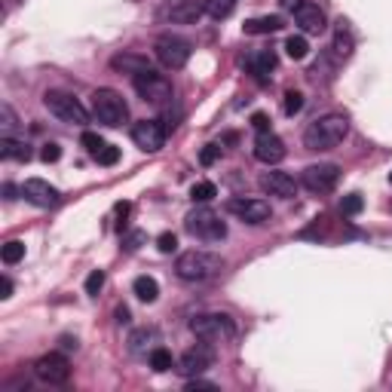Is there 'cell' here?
I'll use <instances>...</instances> for the list:
<instances>
[{"mask_svg": "<svg viewBox=\"0 0 392 392\" xmlns=\"http://www.w3.org/2000/svg\"><path fill=\"white\" fill-rule=\"evenodd\" d=\"M285 141L279 135H273V132H261V135L254 138V160L264 163V166H276V163L285 160Z\"/></svg>", "mask_w": 392, "mask_h": 392, "instance_id": "cell-14", "label": "cell"}, {"mask_svg": "<svg viewBox=\"0 0 392 392\" xmlns=\"http://www.w3.org/2000/svg\"><path fill=\"white\" fill-rule=\"evenodd\" d=\"M349 135V120L344 113H325V117L313 120L304 129V144L306 150H331Z\"/></svg>", "mask_w": 392, "mask_h": 392, "instance_id": "cell-1", "label": "cell"}, {"mask_svg": "<svg viewBox=\"0 0 392 392\" xmlns=\"http://www.w3.org/2000/svg\"><path fill=\"white\" fill-rule=\"evenodd\" d=\"M132 86H135V92L150 101V105H169L172 101V83L163 74H157V71H144V74H135L132 77Z\"/></svg>", "mask_w": 392, "mask_h": 392, "instance_id": "cell-7", "label": "cell"}, {"mask_svg": "<svg viewBox=\"0 0 392 392\" xmlns=\"http://www.w3.org/2000/svg\"><path fill=\"white\" fill-rule=\"evenodd\" d=\"M249 71L254 74L257 83H267V77L276 71V53H270V49H264V53H257L249 58Z\"/></svg>", "mask_w": 392, "mask_h": 392, "instance_id": "cell-21", "label": "cell"}, {"mask_svg": "<svg viewBox=\"0 0 392 392\" xmlns=\"http://www.w3.org/2000/svg\"><path fill=\"white\" fill-rule=\"evenodd\" d=\"M340 181V169L334 163H316V166H306L304 175H301V184L309 190V193H331Z\"/></svg>", "mask_w": 392, "mask_h": 392, "instance_id": "cell-9", "label": "cell"}, {"mask_svg": "<svg viewBox=\"0 0 392 392\" xmlns=\"http://www.w3.org/2000/svg\"><path fill=\"white\" fill-rule=\"evenodd\" d=\"M113 212H117V218H120V224H117V227L123 230V227H126V215L132 212V205H129V202H117V209H113Z\"/></svg>", "mask_w": 392, "mask_h": 392, "instance_id": "cell-42", "label": "cell"}, {"mask_svg": "<svg viewBox=\"0 0 392 392\" xmlns=\"http://www.w3.org/2000/svg\"><path fill=\"white\" fill-rule=\"evenodd\" d=\"M148 242V233H141V230H132L126 239H123V252H138L141 245Z\"/></svg>", "mask_w": 392, "mask_h": 392, "instance_id": "cell-35", "label": "cell"}, {"mask_svg": "<svg viewBox=\"0 0 392 392\" xmlns=\"http://www.w3.org/2000/svg\"><path fill=\"white\" fill-rule=\"evenodd\" d=\"M362 196H359V193H349V196H344V202H340V212H344V215H359V212H362Z\"/></svg>", "mask_w": 392, "mask_h": 392, "instance_id": "cell-34", "label": "cell"}, {"mask_svg": "<svg viewBox=\"0 0 392 392\" xmlns=\"http://www.w3.org/2000/svg\"><path fill=\"white\" fill-rule=\"evenodd\" d=\"M0 257H4V264H9V267L19 264V261H22V257H25V242L9 239V242L4 245V249H0Z\"/></svg>", "mask_w": 392, "mask_h": 392, "instance_id": "cell-30", "label": "cell"}, {"mask_svg": "<svg viewBox=\"0 0 392 392\" xmlns=\"http://www.w3.org/2000/svg\"><path fill=\"white\" fill-rule=\"evenodd\" d=\"M101 288H105V273H101V270H92V273H89V279H86V294L96 297V294L101 292Z\"/></svg>", "mask_w": 392, "mask_h": 392, "instance_id": "cell-36", "label": "cell"}, {"mask_svg": "<svg viewBox=\"0 0 392 392\" xmlns=\"http://www.w3.org/2000/svg\"><path fill=\"white\" fill-rule=\"evenodd\" d=\"M285 53H288V58H294V61L306 58V53H309L306 37H304V34H292V37L285 40Z\"/></svg>", "mask_w": 392, "mask_h": 392, "instance_id": "cell-26", "label": "cell"}, {"mask_svg": "<svg viewBox=\"0 0 392 392\" xmlns=\"http://www.w3.org/2000/svg\"><path fill=\"white\" fill-rule=\"evenodd\" d=\"M252 129L257 132V135H261V132H270V117H267V113H252Z\"/></svg>", "mask_w": 392, "mask_h": 392, "instance_id": "cell-39", "label": "cell"}, {"mask_svg": "<svg viewBox=\"0 0 392 392\" xmlns=\"http://www.w3.org/2000/svg\"><path fill=\"white\" fill-rule=\"evenodd\" d=\"M202 13H205V0H169L166 9H163V16L178 25H190Z\"/></svg>", "mask_w": 392, "mask_h": 392, "instance_id": "cell-16", "label": "cell"}, {"mask_svg": "<svg viewBox=\"0 0 392 392\" xmlns=\"http://www.w3.org/2000/svg\"><path fill=\"white\" fill-rule=\"evenodd\" d=\"M148 359H150V368L160 371V374H163V371H172V365H175L172 362V353H169V349H163V346H153Z\"/></svg>", "mask_w": 392, "mask_h": 392, "instance_id": "cell-29", "label": "cell"}, {"mask_svg": "<svg viewBox=\"0 0 392 392\" xmlns=\"http://www.w3.org/2000/svg\"><path fill=\"white\" fill-rule=\"evenodd\" d=\"M187 389H190V392H196V389H215V383H209V380H200V377H193L190 383H187Z\"/></svg>", "mask_w": 392, "mask_h": 392, "instance_id": "cell-43", "label": "cell"}, {"mask_svg": "<svg viewBox=\"0 0 392 392\" xmlns=\"http://www.w3.org/2000/svg\"><path fill=\"white\" fill-rule=\"evenodd\" d=\"M279 4H282V9H292V13H294V9L301 4H306V0H279Z\"/></svg>", "mask_w": 392, "mask_h": 392, "instance_id": "cell-46", "label": "cell"}, {"mask_svg": "<svg viewBox=\"0 0 392 392\" xmlns=\"http://www.w3.org/2000/svg\"><path fill=\"white\" fill-rule=\"evenodd\" d=\"M157 340H160L157 328H135V331L129 334V349L132 353H148V349H153L150 344H157Z\"/></svg>", "mask_w": 392, "mask_h": 392, "instance_id": "cell-24", "label": "cell"}, {"mask_svg": "<svg viewBox=\"0 0 392 392\" xmlns=\"http://www.w3.org/2000/svg\"><path fill=\"white\" fill-rule=\"evenodd\" d=\"M236 4H239V0H205V13H209L212 19H227L236 9Z\"/></svg>", "mask_w": 392, "mask_h": 392, "instance_id": "cell-27", "label": "cell"}, {"mask_svg": "<svg viewBox=\"0 0 392 392\" xmlns=\"http://www.w3.org/2000/svg\"><path fill=\"white\" fill-rule=\"evenodd\" d=\"M261 190L270 193V196L292 200V196H297V181L288 172H264L261 175Z\"/></svg>", "mask_w": 392, "mask_h": 392, "instance_id": "cell-17", "label": "cell"}, {"mask_svg": "<svg viewBox=\"0 0 392 392\" xmlns=\"http://www.w3.org/2000/svg\"><path fill=\"white\" fill-rule=\"evenodd\" d=\"M110 68L135 77V74H144V71H150V61H148V56H138V53H120V56L110 58Z\"/></svg>", "mask_w": 392, "mask_h": 392, "instance_id": "cell-19", "label": "cell"}, {"mask_svg": "<svg viewBox=\"0 0 392 392\" xmlns=\"http://www.w3.org/2000/svg\"><path fill=\"white\" fill-rule=\"evenodd\" d=\"M157 249L163 254H175V252H178V236H175V233H160L157 236Z\"/></svg>", "mask_w": 392, "mask_h": 392, "instance_id": "cell-33", "label": "cell"}, {"mask_svg": "<svg viewBox=\"0 0 392 392\" xmlns=\"http://www.w3.org/2000/svg\"><path fill=\"white\" fill-rule=\"evenodd\" d=\"M153 53H157V61L169 71H181L190 61V43L175 34H163L157 43H153Z\"/></svg>", "mask_w": 392, "mask_h": 392, "instance_id": "cell-8", "label": "cell"}, {"mask_svg": "<svg viewBox=\"0 0 392 392\" xmlns=\"http://www.w3.org/2000/svg\"><path fill=\"white\" fill-rule=\"evenodd\" d=\"M61 346H65V349H77V340H71V337H65V340H61Z\"/></svg>", "mask_w": 392, "mask_h": 392, "instance_id": "cell-48", "label": "cell"}, {"mask_svg": "<svg viewBox=\"0 0 392 392\" xmlns=\"http://www.w3.org/2000/svg\"><path fill=\"white\" fill-rule=\"evenodd\" d=\"M224 261L218 254H209V252H184L178 254V264H175V273L181 276L184 282H205L212 279V276L221 273Z\"/></svg>", "mask_w": 392, "mask_h": 392, "instance_id": "cell-2", "label": "cell"}, {"mask_svg": "<svg viewBox=\"0 0 392 392\" xmlns=\"http://www.w3.org/2000/svg\"><path fill=\"white\" fill-rule=\"evenodd\" d=\"M0 297H13V282H9V276H4V279H0Z\"/></svg>", "mask_w": 392, "mask_h": 392, "instance_id": "cell-44", "label": "cell"}, {"mask_svg": "<svg viewBox=\"0 0 392 392\" xmlns=\"http://www.w3.org/2000/svg\"><path fill=\"white\" fill-rule=\"evenodd\" d=\"M22 196H25V200H31L34 205H40V209H53V205L61 202V193L49 181H43V178H28L22 184Z\"/></svg>", "mask_w": 392, "mask_h": 392, "instance_id": "cell-15", "label": "cell"}, {"mask_svg": "<svg viewBox=\"0 0 392 392\" xmlns=\"http://www.w3.org/2000/svg\"><path fill=\"white\" fill-rule=\"evenodd\" d=\"M4 200H16V187H13V184H4Z\"/></svg>", "mask_w": 392, "mask_h": 392, "instance_id": "cell-47", "label": "cell"}, {"mask_svg": "<svg viewBox=\"0 0 392 392\" xmlns=\"http://www.w3.org/2000/svg\"><path fill=\"white\" fill-rule=\"evenodd\" d=\"M58 157H61V148H58V144H53V141L43 144V150H40V160H43V163H56Z\"/></svg>", "mask_w": 392, "mask_h": 392, "instance_id": "cell-40", "label": "cell"}, {"mask_svg": "<svg viewBox=\"0 0 392 392\" xmlns=\"http://www.w3.org/2000/svg\"><path fill=\"white\" fill-rule=\"evenodd\" d=\"M334 49H337V56H344V58H349L356 49V37H353V31H349V22H344V19H337V25H334Z\"/></svg>", "mask_w": 392, "mask_h": 392, "instance_id": "cell-22", "label": "cell"}, {"mask_svg": "<svg viewBox=\"0 0 392 392\" xmlns=\"http://www.w3.org/2000/svg\"><path fill=\"white\" fill-rule=\"evenodd\" d=\"M80 141H83V148L92 153V157H98L101 148H105V138H101L98 132H83V135H80Z\"/></svg>", "mask_w": 392, "mask_h": 392, "instance_id": "cell-32", "label": "cell"}, {"mask_svg": "<svg viewBox=\"0 0 392 392\" xmlns=\"http://www.w3.org/2000/svg\"><path fill=\"white\" fill-rule=\"evenodd\" d=\"M294 22L301 25L304 34H322V31L328 28V19H325V13L316 4H301V6H297L294 9Z\"/></svg>", "mask_w": 392, "mask_h": 392, "instance_id": "cell-18", "label": "cell"}, {"mask_svg": "<svg viewBox=\"0 0 392 392\" xmlns=\"http://www.w3.org/2000/svg\"><path fill=\"white\" fill-rule=\"evenodd\" d=\"M218 157H221V144H205L202 153H200V163H202V166H212Z\"/></svg>", "mask_w": 392, "mask_h": 392, "instance_id": "cell-38", "label": "cell"}, {"mask_svg": "<svg viewBox=\"0 0 392 392\" xmlns=\"http://www.w3.org/2000/svg\"><path fill=\"white\" fill-rule=\"evenodd\" d=\"M132 292H135L138 301L153 304V301L160 297V285H157V279H153V276H138V279L132 282Z\"/></svg>", "mask_w": 392, "mask_h": 392, "instance_id": "cell-25", "label": "cell"}, {"mask_svg": "<svg viewBox=\"0 0 392 392\" xmlns=\"http://www.w3.org/2000/svg\"><path fill=\"white\" fill-rule=\"evenodd\" d=\"M215 196H218V187H215L212 181H196L190 187V200L193 202H212Z\"/></svg>", "mask_w": 392, "mask_h": 392, "instance_id": "cell-28", "label": "cell"}, {"mask_svg": "<svg viewBox=\"0 0 392 392\" xmlns=\"http://www.w3.org/2000/svg\"><path fill=\"white\" fill-rule=\"evenodd\" d=\"M212 365H215V353H212L209 340H202V344L190 346L187 353L181 356V362H178V371H181L184 377H200L202 371H209Z\"/></svg>", "mask_w": 392, "mask_h": 392, "instance_id": "cell-13", "label": "cell"}, {"mask_svg": "<svg viewBox=\"0 0 392 392\" xmlns=\"http://www.w3.org/2000/svg\"><path fill=\"white\" fill-rule=\"evenodd\" d=\"M166 126H163L160 120H138L135 126H132V141L138 144L141 150H148V153H157L163 144H166Z\"/></svg>", "mask_w": 392, "mask_h": 392, "instance_id": "cell-12", "label": "cell"}, {"mask_svg": "<svg viewBox=\"0 0 392 392\" xmlns=\"http://www.w3.org/2000/svg\"><path fill=\"white\" fill-rule=\"evenodd\" d=\"M285 22H282V16H257V19H249V22L242 25L245 34H252V37H261V34H276V31H282Z\"/></svg>", "mask_w": 392, "mask_h": 392, "instance_id": "cell-20", "label": "cell"}, {"mask_svg": "<svg viewBox=\"0 0 392 392\" xmlns=\"http://www.w3.org/2000/svg\"><path fill=\"white\" fill-rule=\"evenodd\" d=\"M282 110H285V117H294V113H301L304 110V96L297 89H288L285 92V98H282Z\"/></svg>", "mask_w": 392, "mask_h": 392, "instance_id": "cell-31", "label": "cell"}, {"mask_svg": "<svg viewBox=\"0 0 392 392\" xmlns=\"http://www.w3.org/2000/svg\"><path fill=\"white\" fill-rule=\"evenodd\" d=\"M227 212L236 215L239 221L245 224H264V221H270V202H264V200H245V196H233V200H227Z\"/></svg>", "mask_w": 392, "mask_h": 392, "instance_id": "cell-11", "label": "cell"}, {"mask_svg": "<svg viewBox=\"0 0 392 392\" xmlns=\"http://www.w3.org/2000/svg\"><path fill=\"white\" fill-rule=\"evenodd\" d=\"M117 322L120 325H129V309L126 306H117Z\"/></svg>", "mask_w": 392, "mask_h": 392, "instance_id": "cell-45", "label": "cell"}, {"mask_svg": "<svg viewBox=\"0 0 392 392\" xmlns=\"http://www.w3.org/2000/svg\"><path fill=\"white\" fill-rule=\"evenodd\" d=\"M92 113H96L98 123L117 129L129 120V105L123 101V96L117 89H96L92 92Z\"/></svg>", "mask_w": 392, "mask_h": 392, "instance_id": "cell-3", "label": "cell"}, {"mask_svg": "<svg viewBox=\"0 0 392 392\" xmlns=\"http://www.w3.org/2000/svg\"><path fill=\"white\" fill-rule=\"evenodd\" d=\"M190 331L200 340H209V344H221V340H230L236 334V328L230 322V316L224 313H202L190 319Z\"/></svg>", "mask_w": 392, "mask_h": 392, "instance_id": "cell-5", "label": "cell"}, {"mask_svg": "<svg viewBox=\"0 0 392 392\" xmlns=\"http://www.w3.org/2000/svg\"><path fill=\"white\" fill-rule=\"evenodd\" d=\"M43 105L49 108V113L65 123H77V126H83V123H89V113L86 108L80 105V101L74 96H68V92H58V89H49L43 96Z\"/></svg>", "mask_w": 392, "mask_h": 392, "instance_id": "cell-6", "label": "cell"}, {"mask_svg": "<svg viewBox=\"0 0 392 392\" xmlns=\"http://www.w3.org/2000/svg\"><path fill=\"white\" fill-rule=\"evenodd\" d=\"M0 120H4V129H13V126H16V113H13V108H9V105L0 108Z\"/></svg>", "mask_w": 392, "mask_h": 392, "instance_id": "cell-41", "label": "cell"}, {"mask_svg": "<svg viewBox=\"0 0 392 392\" xmlns=\"http://www.w3.org/2000/svg\"><path fill=\"white\" fill-rule=\"evenodd\" d=\"M0 157H4V160H16V163H28L31 160V148H28L25 141L4 135V138H0Z\"/></svg>", "mask_w": 392, "mask_h": 392, "instance_id": "cell-23", "label": "cell"}, {"mask_svg": "<svg viewBox=\"0 0 392 392\" xmlns=\"http://www.w3.org/2000/svg\"><path fill=\"white\" fill-rule=\"evenodd\" d=\"M389 184H392V172H389Z\"/></svg>", "mask_w": 392, "mask_h": 392, "instance_id": "cell-49", "label": "cell"}, {"mask_svg": "<svg viewBox=\"0 0 392 392\" xmlns=\"http://www.w3.org/2000/svg\"><path fill=\"white\" fill-rule=\"evenodd\" d=\"M184 230H187L193 239H202V242H221L227 236V224L221 221L218 212L212 209H193L187 218H184Z\"/></svg>", "mask_w": 392, "mask_h": 392, "instance_id": "cell-4", "label": "cell"}, {"mask_svg": "<svg viewBox=\"0 0 392 392\" xmlns=\"http://www.w3.org/2000/svg\"><path fill=\"white\" fill-rule=\"evenodd\" d=\"M34 374H37V380H43L49 386H61V383H68V377H71V362L58 353L40 356L34 362Z\"/></svg>", "mask_w": 392, "mask_h": 392, "instance_id": "cell-10", "label": "cell"}, {"mask_svg": "<svg viewBox=\"0 0 392 392\" xmlns=\"http://www.w3.org/2000/svg\"><path fill=\"white\" fill-rule=\"evenodd\" d=\"M101 166H113V163L120 160V148H113V144H105V148H101V153L96 157Z\"/></svg>", "mask_w": 392, "mask_h": 392, "instance_id": "cell-37", "label": "cell"}]
</instances>
